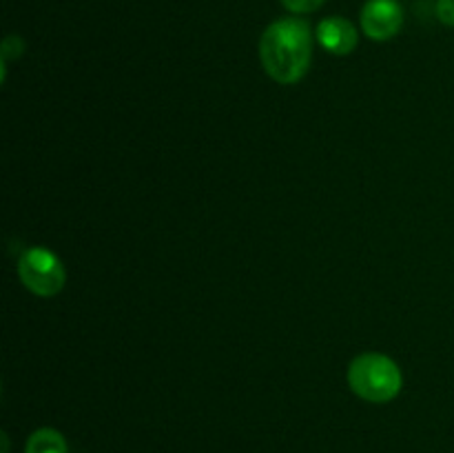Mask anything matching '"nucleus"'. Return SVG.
I'll return each mask as SVG.
<instances>
[{
    "instance_id": "f257e3e1",
    "label": "nucleus",
    "mask_w": 454,
    "mask_h": 453,
    "mask_svg": "<svg viewBox=\"0 0 454 453\" xmlns=\"http://www.w3.org/2000/svg\"><path fill=\"white\" fill-rule=\"evenodd\" d=\"M260 60L279 84H295L313 60V31L301 18H279L260 38Z\"/></svg>"
},
{
    "instance_id": "f03ea898",
    "label": "nucleus",
    "mask_w": 454,
    "mask_h": 453,
    "mask_svg": "<svg viewBox=\"0 0 454 453\" xmlns=\"http://www.w3.org/2000/svg\"><path fill=\"white\" fill-rule=\"evenodd\" d=\"M403 385V376L399 364L384 354L357 355L348 364V386L355 395L372 404L390 402L399 395Z\"/></svg>"
},
{
    "instance_id": "7ed1b4c3",
    "label": "nucleus",
    "mask_w": 454,
    "mask_h": 453,
    "mask_svg": "<svg viewBox=\"0 0 454 453\" xmlns=\"http://www.w3.org/2000/svg\"><path fill=\"white\" fill-rule=\"evenodd\" d=\"M20 282L38 298H53L65 289L67 271L60 258L44 247H29L18 258Z\"/></svg>"
},
{
    "instance_id": "20e7f679",
    "label": "nucleus",
    "mask_w": 454,
    "mask_h": 453,
    "mask_svg": "<svg viewBox=\"0 0 454 453\" xmlns=\"http://www.w3.org/2000/svg\"><path fill=\"white\" fill-rule=\"evenodd\" d=\"M403 25L399 0H368L362 9V29L372 40H390Z\"/></svg>"
},
{
    "instance_id": "39448f33",
    "label": "nucleus",
    "mask_w": 454,
    "mask_h": 453,
    "mask_svg": "<svg viewBox=\"0 0 454 453\" xmlns=\"http://www.w3.org/2000/svg\"><path fill=\"white\" fill-rule=\"evenodd\" d=\"M317 40L333 56H348L357 47V29L348 18L328 16L317 25Z\"/></svg>"
},
{
    "instance_id": "423d86ee",
    "label": "nucleus",
    "mask_w": 454,
    "mask_h": 453,
    "mask_svg": "<svg viewBox=\"0 0 454 453\" xmlns=\"http://www.w3.org/2000/svg\"><path fill=\"white\" fill-rule=\"evenodd\" d=\"M27 453H67V440L56 429H38L27 440Z\"/></svg>"
},
{
    "instance_id": "0eeeda50",
    "label": "nucleus",
    "mask_w": 454,
    "mask_h": 453,
    "mask_svg": "<svg viewBox=\"0 0 454 453\" xmlns=\"http://www.w3.org/2000/svg\"><path fill=\"white\" fill-rule=\"evenodd\" d=\"M279 3H282L284 7L293 13H310V12H315V9L322 7L326 0H279Z\"/></svg>"
},
{
    "instance_id": "6e6552de",
    "label": "nucleus",
    "mask_w": 454,
    "mask_h": 453,
    "mask_svg": "<svg viewBox=\"0 0 454 453\" xmlns=\"http://www.w3.org/2000/svg\"><path fill=\"white\" fill-rule=\"evenodd\" d=\"M25 49V43L18 36H7L3 43V58H18Z\"/></svg>"
},
{
    "instance_id": "1a4fd4ad",
    "label": "nucleus",
    "mask_w": 454,
    "mask_h": 453,
    "mask_svg": "<svg viewBox=\"0 0 454 453\" xmlns=\"http://www.w3.org/2000/svg\"><path fill=\"white\" fill-rule=\"evenodd\" d=\"M437 18L443 22V25L454 27V0H439Z\"/></svg>"
}]
</instances>
